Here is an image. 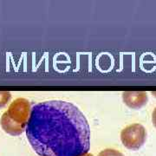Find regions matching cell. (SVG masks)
Segmentation results:
<instances>
[{
  "instance_id": "6da1fadb",
  "label": "cell",
  "mask_w": 156,
  "mask_h": 156,
  "mask_svg": "<svg viewBox=\"0 0 156 156\" xmlns=\"http://www.w3.org/2000/svg\"><path fill=\"white\" fill-rule=\"evenodd\" d=\"M26 136L39 156H81L90 148V128L71 102L53 100L34 105Z\"/></svg>"
},
{
  "instance_id": "7a4b0ae2",
  "label": "cell",
  "mask_w": 156,
  "mask_h": 156,
  "mask_svg": "<svg viewBox=\"0 0 156 156\" xmlns=\"http://www.w3.org/2000/svg\"><path fill=\"white\" fill-rule=\"evenodd\" d=\"M30 104L25 98H17L1 117V127L7 134L17 136L25 130L30 115Z\"/></svg>"
},
{
  "instance_id": "3957f363",
  "label": "cell",
  "mask_w": 156,
  "mask_h": 156,
  "mask_svg": "<svg viewBox=\"0 0 156 156\" xmlns=\"http://www.w3.org/2000/svg\"><path fill=\"white\" fill-rule=\"evenodd\" d=\"M147 140L146 128L140 123L128 125L121 133L123 146L129 150H139Z\"/></svg>"
},
{
  "instance_id": "277c9868",
  "label": "cell",
  "mask_w": 156,
  "mask_h": 156,
  "mask_svg": "<svg viewBox=\"0 0 156 156\" xmlns=\"http://www.w3.org/2000/svg\"><path fill=\"white\" fill-rule=\"evenodd\" d=\"M122 99L127 106L137 109L147 104V94L144 91H127L123 92Z\"/></svg>"
},
{
  "instance_id": "5b68a950",
  "label": "cell",
  "mask_w": 156,
  "mask_h": 156,
  "mask_svg": "<svg viewBox=\"0 0 156 156\" xmlns=\"http://www.w3.org/2000/svg\"><path fill=\"white\" fill-rule=\"evenodd\" d=\"M98 156H124V154L116 149L107 148V149L101 151Z\"/></svg>"
},
{
  "instance_id": "8992f818",
  "label": "cell",
  "mask_w": 156,
  "mask_h": 156,
  "mask_svg": "<svg viewBox=\"0 0 156 156\" xmlns=\"http://www.w3.org/2000/svg\"><path fill=\"white\" fill-rule=\"evenodd\" d=\"M11 93L6 91H0V108L5 107L11 99Z\"/></svg>"
},
{
  "instance_id": "52a82bcc",
  "label": "cell",
  "mask_w": 156,
  "mask_h": 156,
  "mask_svg": "<svg viewBox=\"0 0 156 156\" xmlns=\"http://www.w3.org/2000/svg\"><path fill=\"white\" fill-rule=\"evenodd\" d=\"M152 122H153L154 126L156 128V108H154V110L153 111V114H152Z\"/></svg>"
},
{
  "instance_id": "ba28073f",
  "label": "cell",
  "mask_w": 156,
  "mask_h": 156,
  "mask_svg": "<svg viewBox=\"0 0 156 156\" xmlns=\"http://www.w3.org/2000/svg\"><path fill=\"white\" fill-rule=\"evenodd\" d=\"M81 156H94L92 154H90V153H87V154H83V155Z\"/></svg>"
}]
</instances>
